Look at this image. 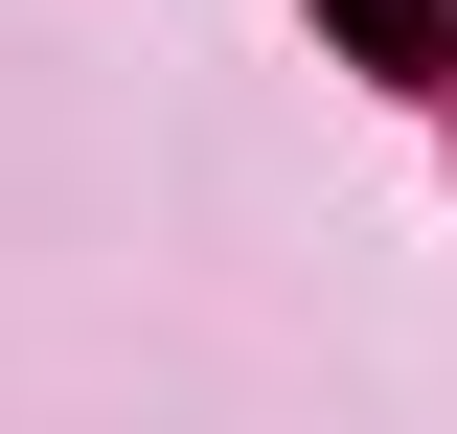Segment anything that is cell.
<instances>
[{
  "instance_id": "cell-1",
  "label": "cell",
  "mask_w": 457,
  "mask_h": 434,
  "mask_svg": "<svg viewBox=\"0 0 457 434\" xmlns=\"http://www.w3.org/2000/svg\"><path fill=\"white\" fill-rule=\"evenodd\" d=\"M320 23H343L366 69H435V0H320Z\"/></svg>"
}]
</instances>
